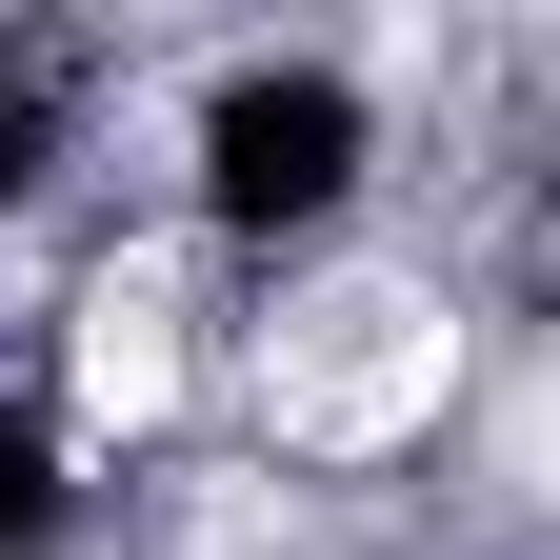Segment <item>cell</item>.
I'll use <instances>...</instances> for the list:
<instances>
[{"label": "cell", "mask_w": 560, "mask_h": 560, "mask_svg": "<svg viewBox=\"0 0 560 560\" xmlns=\"http://www.w3.org/2000/svg\"><path fill=\"white\" fill-rule=\"evenodd\" d=\"M161 400H180L161 301H81V420H161Z\"/></svg>", "instance_id": "7a4b0ae2"}, {"label": "cell", "mask_w": 560, "mask_h": 560, "mask_svg": "<svg viewBox=\"0 0 560 560\" xmlns=\"http://www.w3.org/2000/svg\"><path fill=\"white\" fill-rule=\"evenodd\" d=\"M441 381H460V320L420 301V280H320V301H280V340H260V420L301 460H381V441H420L441 420Z\"/></svg>", "instance_id": "6da1fadb"}]
</instances>
